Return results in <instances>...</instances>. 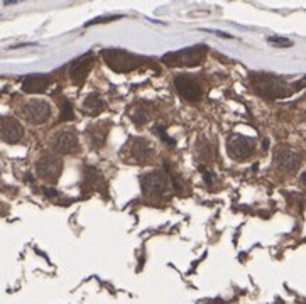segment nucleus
<instances>
[{
    "label": "nucleus",
    "instance_id": "10",
    "mask_svg": "<svg viewBox=\"0 0 306 304\" xmlns=\"http://www.w3.org/2000/svg\"><path fill=\"white\" fill-rule=\"evenodd\" d=\"M78 137H76L73 132H59V134L55 135L53 139V149L61 152V154H71V152L78 151Z\"/></svg>",
    "mask_w": 306,
    "mask_h": 304
},
{
    "label": "nucleus",
    "instance_id": "19",
    "mask_svg": "<svg viewBox=\"0 0 306 304\" xmlns=\"http://www.w3.org/2000/svg\"><path fill=\"white\" fill-rule=\"evenodd\" d=\"M75 113H73V105L70 103L68 100L63 101V106H61V120L68 122V120H73Z\"/></svg>",
    "mask_w": 306,
    "mask_h": 304
},
{
    "label": "nucleus",
    "instance_id": "25",
    "mask_svg": "<svg viewBox=\"0 0 306 304\" xmlns=\"http://www.w3.org/2000/svg\"><path fill=\"white\" fill-rule=\"evenodd\" d=\"M262 147H264V149H267V147H269V140H264Z\"/></svg>",
    "mask_w": 306,
    "mask_h": 304
},
{
    "label": "nucleus",
    "instance_id": "5",
    "mask_svg": "<svg viewBox=\"0 0 306 304\" xmlns=\"http://www.w3.org/2000/svg\"><path fill=\"white\" fill-rule=\"evenodd\" d=\"M227 151L232 159H235V161H244V159H247L249 155H252V152H254V140L244 135H235V137H232V139H228Z\"/></svg>",
    "mask_w": 306,
    "mask_h": 304
},
{
    "label": "nucleus",
    "instance_id": "3",
    "mask_svg": "<svg viewBox=\"0 0 306 304\" xmlns=\"http://www.w3.org/2000/svg\"><path fill=\"white\" fill-rule=\"evenodd\" d=\"M254 88L257 93L264 95V97H269V98H281L288 93L286 90V85L282 79L276 78V76H271V75H254Z\"/></svg>",
    "mask_w": 306,
    "mask_h": 304
},
{
    "label": "nucleus",
    "instance_id": "8",
    "mask_svg": "<svg viewBox=\"0 0 306 304\" xmlns=\"http://www.w3.org/2000/svg\"><path fill=\"white\" fill-rule=\"evenodd\" d=\"M93 63H95V56L91 52H86V54L80 56L78 59H75L70 68V76L73 79V83L82 85L88 73H90V70L93 68Z\"/></svg>",
    "mask_w": 306,
    "mask_h": 304
},
{
    "label": "nucleus",
    "instance_id": "18",
    "mask_svg": "<svg viewBox=\"0 0 306 304\" xmlns=\"http://www.w3.org/2000/svg\"><path fill=\"white\" fill-rule=\"evenodd\" d=\"M131 119H132L134 124L144 125V124H147L149 122V113H147V110H144V108H136L131 113Z\"/></svg>",
    "mask_w": 306,
    "mask_h": 304
},
{
    "label": "nucleus",
    "instance_id": "9",
    "mask_svg": "<svg viewBox=\"0 0 306 304\" xmlns=\"http://www.w3.org/2000/svg\"><path fill=\"white\" fill-rule=\"evenodd\" d=\"M174 85L178 93L181 95L185 100L188 101H196L201 97V86L196 79L190 78V76H178L174 79Z\"/></svg>",
    "mask_w": 306,
    "mask_h": 304
},
{
    "label": "nucleus",
    "instance_id": "21",
    "mask_svg": "<svg viewBox=\"0 0 306 304\" xmlns=\"http://www.w3.org/2000/svg\"><path fill=\"white\" fill-rule=\"evenodd\" d=\"M154 132H156V134H159V137H161V139H163V142H166L167 146H171V147L176 146V142H174V140L167 137V134H166V130H164V127H163V125H156V127H154Z\"/></svg>",
    "mask_w": 306,
    "mask_h": 304
},
{
    "label": "nucleus",
    "instance_id": "12",
    "mask_svg": "<svg viewBox=\"0 0 306 304\" xmlns=\"http://www.w3.org/2000/svg\"><path fill=\"white\" fill-rule=\"evenodd\" d=\"M109 130H110L109 122H102V124L90 125L88 130H86V137H88V140H90V146L93 147V149H100V147L105 146Z\"/></svg>",
    "mask_w": 306,
    "mask_h": 304
},
{
    "label": "nucleus",
    "instance_id": "20",
    "mask_svg": "<svg viewBox=\"0 0 306 304\" xmlns=\"http://www.w3.org/2000/svg\"><path fill=\"white\" fill-rule=\"evenodd\" d=\"M269 43L273 46H276V48H291L293 46V41L291 39H286V37H269Z\"/></svg>",
    "mask_w": 306,
    "mask_h": 304
},
{
    "label": "nucleus",
    "instance_id": "26",
    "mask_svg": "<svg viewBox=\"0 0 306 304\" xmlns=\"http://www.w3.org/2000/svg\"><path fill=\"white\" fill-rule=\"evenodd\" d=\"M301 179H303V181H306V173L303 174V176H301Z\"/></svg>",
    "mask_w": 306,
    "mask_h": 304
},
{
    "label": "nucleus",
    "instance_id": "15",
    "mask_svg": "<svg viewBox=\"0 0 306 304\" xmlns=\"http://www.w3.org/2000/svg\"><path fill=\"white\" fill-rule=\"evenodd\" d=\"M49 85V78L44 75H30L22 81V90L26 93H43Z\"/></svg>",
    "mask_w": 306,
    "mask_h": 304
},
{
    "label": "nucleus",
    "instance_id": "13",
    "mask_svg": "<svg viewBox=\"0 0 306 304\" xmlns=\"http://www.w3.org/2000/svg\"><path fill=\"white\" fill-rule=\"evenodd\" d=\"M274 161L278 162L281 169L293 173L300 166V154L291 149H278L276 154H274Z\"/></svg>",
    "mask_w": 306,
    "mask_h": 304
},
{
    "label": "nucleus",
    "instance_id": "23",
    "mask_svg": "<svg viewBox=\"0 0 306 304\" xmlns=\"http://www.w3.org/2000/svg\"><path fill=\"white\" fill-rule=\"evenodd\" d=\"M43 191H44V195H46V196H48V198H56V196H58V195H59V193H58V191H56V189H55V188H44V189H43Z\"/></svg>",
    "mask_w": 306,
    "mask_h": 304
},
{
    "label": "nucleus",
    "instance_id": "2",
    "mask_svg": "<svg viewBox=\"0 0 306 304\" xmlns=\"http://www.w3.org/2000/svg\"><path fill=\"white\" fill-rule=\"evenodd\" d=\"M102 56L113 71H132L142 64L140 58L125 51H118V49H105L102 51Z\"/></svg>",
    "mask_w": 306,
    "mask_h": 304
},
{
    "label": "nucleus",
    "instance_id": "7",
    "mask_svg": "<svg viewBox=\"0 0 306 304\" xmlns=\"http://www.w3.org/2000/svg\"><path fill=\"white\" fill-rule=\"evenodd\" d=\"M166 186H167V177H166V174L161 173V171L149 173L146 176H142V179H140V188H142L144 195L159 196L164 193Z\"/></svg>",
    "mask_w": 306,
    "mask_h": 304
},
{
    "label": "nucleus",
    "instance_id": "14",
    "mask_svg": "<svg viewBox=\"0 0 306 304\" xmlns=\"http://www.w3.org/2000/svg\"><path fill=\"white\" fill-rule=\"evenodd\" d=\"M129 149H131L132 157L140 162L151 159L152 154H154V149H152V146L146 139H134L131 142V146H129Z\"/></svg>",
    "mask_w": 306,
    "mask_h": 304
},
{
    "label": "nucleus",
    "instance_id": "22",
    "mask_svg": "<svg viewBox=\"0 0 306 304\" xmlns=\"http://www.w3.org/2000/svg\"><path fill=\"white\" fill-rule=\"evenodd\" d=\"M115 19H120V15H110V17H97L91 19L90 22H86V25H93V24H105V22H112Z\"/></svg>",
    "mask_w": 306,
    "mask_h": 304
},
{
    "label": "nucleus",
    "instance_id": "17",
    "mask_svg": "<svg viewBox=\"0 0 306 304\" xmlns=\"http://www.w3.org/2000/svg\"><path fill=\"white\" fill-rule=\"evenodd\" d=\"M83 173H85V182L88 188H98L100 186V182L103 181L102 179V173L97 169V167L93 166H86L85 169H83Z\"/></svg>",
    "mask_w": 306,
    "mask_h": 304
},
{
    "label": "nucleus",
    "instance_id": "11",
    "mask_svg": "<svg viewBox=\"0 0 306 304\" xmlns=\"http://www.w3.org/2000/svg\"><path fill=\"white\" fill-rule=\"evenodd\" d=\"M0 135L7 144H17L21 142L22 135H24V128L17 120L5 119L2 122V127H0Z\"/></svg>",
    "mask_w": 306,
    "mask_h": 304
},
{
    "label": "nucleus",
    "instance_id": "6",
    "mask_svg": "<svg viewBox=\"0 0 306 304\" xmlns=\"http://www.w3.org/2000/svg\"><path fill=\"white\" fill-rule=\"evenodd\" d=\"M24 115L30 124H44L51 115V106L44 100H30L24 105Z\"/></svg>",
    "mask_w": 306,
    "mask_h": 304
},
{
    "label": "nucleus",
    "instance_id": "24",
    "mask_svg": "<svg viewBox=\"0 0 306 304\" xmlns=\"http://www.w3.org/2000/svg\"><path fill=\"white\" fill-rule=\"evenodd\" d=\"M217 36H220V37H232L230 34H225V32H215Z\"/></svg>",
    "mask_w": 306,
    "mask_h": 304
},
{
    "label": "nucleus",
    "instance_id": "1",
    "mask_svg": "<svg viewBox=\"0 0 306 304\" xmlns=\"http://www.w3.org/2000/svg\"><path fill=\"white\" fill-rule=\"evenodd\" d=\"M208 48L203 44L195 46V48H186L178 52H169L163 56V63L167 66H198L205 59Z\"/></svg>",
    "mask_w": 306,
    "mask_h": 304
},
{
    "label": "nucleus",
    "instance_id": "16",
    "mask_svg": "<svg viewBox=\"0 0 306 304\" xmlns=\"http://www.w3.org/2000/svg\"><path fill=\"white\" fill-rule=\"evenodd\" d=\"M103 110H105V101L95 93L88 95L85 103H83V112H85L86 115L95 117V115H98V113H102Z\"/></svg>",
    "mask_w": 306,
    "mask_h": 304
},
{
    "label": "nucleus",
    "instance_id": "4",
    "mask_svg": "<svg viewBox=\"0 0 306 304\" xmlns=\"http://www.w3.org/2000/svg\"><path fill=\"white\" fill-rule=\"evenodd\" d=\"M61 169H63V162H61L59 157L53 154H46L39 161L36 162V171H37V176L43 177L46 181H58Z\"/></svg>",
    "mask_w": 306,
    "mask_h": 304
}]
</instances>
